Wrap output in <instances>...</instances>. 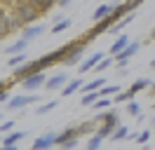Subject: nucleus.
I'll return each mask as SVG.
<instances>
[{"mask_svg":"<svg viewBox=\"0 0 155 150\" xmlns=\"http://www.w3.org/2000/svg\"><path fill=\"white\" fill-rule=\"evenodd\" d=\"M12 14L19 19V24L24 28L26 26H33L35 21H38V17H40V12L31 2H26V0H12Z\"/></svg>","mask_w":155,"mask_h":150,"instance_id":"1","label":"nucleus"},{"mask_svg":"<svg viewBox=\"0 0 155 150\" xmlns=\"http://www.w3.org/2000/svg\"><path fill=\"white\" fill-rule=\"evenodd\" d=\"M17 28H21L19 19L14 17L12 12H7V9L0 7V40H2V38H7L12 31H17Z\"/></svg>","mask_w":155,"mask_h":150,"instance_id":"2","label":"nucleus"},{"mask_svg":"<svg viewBox=\"0 0 155 150\" xmlns=\"http://www.w3.org/2000/svg\"><path fill=\"white\" fill-rule=\"evenodd\" d=\"M139 47H141V42H129V45H127L125 49H122V52L113 59V61L117 64V68H122V70H125V68H127V61L132 59V54H136V52H139Z\"/></svg>","mask_w":155,"mask_h":150,"instance_id":"3","label":"nucleus"},{"mask_svg":"<svg viewBox=\"0 0 155 150\" xmlns=\"http://www.w3.org/2000/svg\"><path fill=\"white\" fill-rule=\"evenodd\" d=\"M94 122H97V124H108V127L117 129V127H120V115H117V110L97 112V115H94Z\"/></svg>","mask_w":155,"mask_h":150,"instance_id":"4","label":"nucleus"},{"mask_svg":"<svg viewBox=\"0 0 155 150\" xmlns=\"http://www.w3.org/2000/svg\"><path fill=\"white\" fill-rule=\"evenodd\" d=\"M38 99H40L38 94H19V96H12L7 106H10L12 110H19V108H26V106H31V103H35Z\"/></svg>","mask_w":155,"mask_h":150,"instance_id":"5","label":"nucleus"},{"mask_svg":"<svg viewBox=\"0 0 155 150\" xmlns=\"http://www.w3.org/2000/svg\"><path fill=\"white\" fill-rule=\"evenodd\" d=\"M85 47H87V42H85L82 38H80V42H78V45L71 49V54L64 59V66H75V64H82V56H85L82 52H85Z\"/></svg>","mask_w":155,"mask_h":150,"instance_id":"6","label":"nucleus"},{"mask_svg":"<svg viewBox=\"0 0 155 150\" xmlns=\"http://www.w3.org/2000/svg\"><path fill=\"white\" fill-rule=\"evenodd\" d=\"M106 52H94V54H89L87 59H82V64H80V75L82 73H89V70H94L99 66V61H104L106 59Z\"/></svg>","mask_w":155,"mask_h":150,"instance_id":"7","label":"nucleus"},{"mask_svg":"<svg viewBox=\"0 0 155 150\" xmlns=\"http://www.w3.org/2000/svg\"><path fill=\"white\" fill-rule=\"evenodd\" d=\"M45 82H47V75L45 73H35V75H31V77H26L21 84H24L26 92H35V89H42Z\"/></svg>","mask_w":155,"mask_h":150,"instance_id":"8","label":"nucleus"},{"mask_svg":"<svg viewBox=\"0 0 155 150\" xmlns=\"http://www.w3.org/2000/svg\"><path fill=\"white\" fill-rule=\"evenodd\" d=\"M52 145H57V134L54 131H47L33 141V150H49Z\"/></svg>","mask_w":155,"mask_h":150,"instance_id":"9","label":"nucleus"},{"mask_svg":"<svg viewBox=\"0 0 155 150\" xmlns=\"http://www.w3.org/2000/svg\"><path fill=\"white\" fill-rule=\"evenodd\" d=\"M68 80H71L68 73H57V75H52V77H47L45 89H49V92H59V89H64V87H66Z\"/></svg>","mask_w":155,"mask_h":150,"instance_id":"10","label":"nucleus"},{"mask_svg":"<svg viewBox=\"0 0 155 150\" xmlns=\"http://www.w3.org/2000/svg\"><path fill=\"white\" fill-rule=\"evenodd\" d=\"M129 42H132V40H129V35H125V33H120V35L115 38V42L110 45V52H108V54H110L113 59H115V56L120 54V52H122V49H125V47L129 45Z\"/></svg>","mask_w":155,"mask_h":150,"instance_id":"11","label":"nucleus"},{"mask_svg":"<svg viewBox=\"0 0 155 150\" xmlns=\"http://www.w3.org/2000/svg\"><path fill=\"white\" fill-rule=\"evenodd\" d=\"M82 77H73V80H68L66 82V87H64V89H61V96H64V99H66V96H71V94H75V92H80V89H82Z\"/></svg>","mask_w":155,"mask_h":150,"instance_id":"12","label":"nucleus"},{"mask_svg":"<svg viewBox=\"0 0 155 150\" xmlns=\"http://www.w3.org/2000/svg\"><path fill=\"white\" fill-rule=\"evenodd\" d=\"M42 33H45V26H42V24H33V26H26L24 28V40H26V42H31V40H35V38L38 35H42Z\"/></svg>","mask_w":155,"mask_h":150,"instance_id":"13","label":"nucleus"},{"mask_svg":"<svg viewBox=\"0 0 155 150\" xmlns=\"http://www.w3.org/2000/svg\"><path fill=\"white\" fill-rule=\"evenodd\" d=\"M113 7H115V5H99V7L94 9V12H92V21H94V24L104 21V19H106L108 14L113 12Z\"/></svg>","mask_w":155,"mask_h":150,"instance_id":"14","label":"nucleus"},{"mask_svg":"<svg viewBox=\"0 0 155 150\" xmlns=\"http://www.w3.org/2000/svg\"><path fill=\"white\" fill-rule=\"evenodd\" d=\"M99 129V124L94 120H89V122H82V124H78V136H94Z\"/></svg>","mask_w":155,"mask_h":150,"instance_id":"15","label":"nucleus"},{"mask_svg":"<svg viewBox=\"0 0 155 150\" xmlns=\"http://www.w3.org/2000/svg\"><path fill=\"white\" fill-rule=\"evenodd\" d=\"M28 136V131H10V134H5V139H2V145H17L19 141H24Z\"/></svg>","mask_w":155,"mask_h":150,"instance_id":"16","label":"nucleus"},{"mask_svg":"<svg viewBox=\"0 0 155 150\" xmlns=\"http://www.w3.org/2000/svg\"><path fill=\"white\" fill-rule=\"evenodd\" d=\"M71 139H80V136H78V127L61 129V134H57V145H61V143H66V141H71Z\"/></svg>","mask_w":155,"mask_h":150,"instance_id":"17","label":"nucleus"},{"mask_svg":"<svg viewBox=\"0 0 155 150\" xmlns=\"http://www.w3.org/2000/svg\"><path fill=\"white\" fill-rule=\"evenodd\" d=\"M132 21H134V17H132V14H127L125 19H120V21H117L115 26H110V28H108V33H110V35H120V33H122V31H125V28L132 24Z\"/></svg>","mask_w":155,"mask_h":150,"instance_id":"18","label":"nucleus"},{"mask_svg":"<svg viewBox=\"0 0 155 150\" xmlns=\"http://www.w3.org/2000/svg\"><path fill=\"white\" fill-rule=\"evenodd\" d=\"M104 84H106V80H104V77H94V80H89V82H85V84H82V89H80V92H82V94L99 92V89H101Z\"/></svg>","mask_w":155,"mask_h":150,"instance_id":"19","label":"nucleus"},{"mask_svg":"<svg viewBox=\"0 0 155 150\" xmlns=\"http://www.w3.org/2000/svg\"><path fill=\"white\" fill-rule=\"evenodd\" d=\"M26 2H31V5L38 9L40 14H42V12H49V9H52V7L59 2V0H26Z\"/></svg>","mask_w":155,"mask_h":150,"instance_id":"20","label":"nucleus"},{"mask_svg":"<svg viewBox=\"0 0 155 150\" xmlns=\"http://www.w3.org/2000/svg\"><path fill=\"white\" fill-rule=\"evenodd\" d=\"M146 89H150V80H146V77H139V80H134V82L129 84V92L134 94H139V92H146Z\"/></svg>","mask_w":155,"mask_h":150,"instance_id":"21","label":"nucleus"},{"mask_svg":"<svg viewBox=\"0 0 155 150\" xmlns=\"http://www.w3.org/2000/svg\"><path fill=\"white\" fill-rule=\"evenodd\" d=\"M26 47H28V42H26L24 38H19L14 45H10L7 49H5V54H12V56H14V54H24V52H26Z\"/></svg>","mask_w":155,"mask_h":150,"instance_id":"22","label":"nucleus"},{"mask_svg":"<svg viewBox=\"0 0 155 150\" xmlns=\"http://www.w3.org/2000/svg\"><path fill=\"white\" fill-rule=\"evenodd\" d=\"M115 94H120V84H104L99 89V99H110Z\"/></svg>","mask_w":155,"mask_h":150,"instance_id":"23","label":"nucleus"},{"mask_svg":"<svg viewBox=\"0 0 155 150\" xmlns=\"http://www.w3.org/2000/svg\"><path fill=\"white\" fill-rule=\"evenodd\" d=\"M129 134H132V129H129L127 124H120V127L110 134V141H125V139H129Z\"/></svg>","mask_w":155,"mask_h":150,"instance_id":"24","label":"nucleus"},{"mask_svg":"<svg viewBox=\"0 0 155 150\" xmlns=\"http://www.w3.org/2000/svg\"><path fill=\"white\" fill-rule=\"evenodd\" d=\"M150 136H153V131L150 129H143V131H132V134H129V139H134L136 143H148V141H150Z\"/></svg>","mask_w":155,"mask_h":150,"instance_id":"25","label":"nucleus"},{"mask_svg":"<svg viewBox=\"0 0 155 150\" xmlns=\"http://www.w3.org/2000/svg\"><path fill=\"white\" fill-rule=\"evenodd\" d=\"M129 101H134V94L129 92V89H125V92H120L113 96V103H129Z\"/></svg>","mask_w":155,"mask_h":150,"instance_id":"26","label":"nucleus"},{"mask_svg":"<svg viewBox=\"0 0 155 150\" xmlns=\"http://www.w3.org/2000/svg\"><path fill=\"white\" fill-rule=\"evenodd\" d=\"M71 26V19H59L57 24H54V26H52V33H54V35H57V33H61V31H66V28Z\"/></svg>","mask_w":155,"mask_h":150,"instance_id":"27","label":"nucleus"},{"mask_svg":"<svg viewBox=\"0 0 155 150\" xmlns=\"http://www.w3.org/2000/svg\"><path fill=\"white\" fill-rule=\"evenodd\" d=\"M113 131H115V129H113V127H108V124H99L97 136H99V139H104V141H106V139H110V134H113Z\"/></svg>","mask_w":155,"mask_h":150,"instance_id":"28","label":"nucleus"},{"mask_svg":"<svg viewBox=\"0 0 155 150\" xmlns=\"http://www.w3.org/2000/svg\"><path fill=\"white\" fill-rule=\"evenodd\" d=\"M26 61H28L26 54H14V56H10V61H7V64H10L12 68H19V66H24Z\"/></svg>","mask_w":155,"mask_h":150,"instance_id":"29","label":"nucleus"},{"mask_svg":"<svg viewBox=\"0 0 155 150\" xmlns=\"http://www.w3.org/2000/svg\"><path fill=\"white\" fill-rule=\"evenodd\" d=\"M99 101V92H89V94H82V106H94Z\"/></svg>","mask_w":155,"mask_h":150,"instance_id":"30","label":"nucleus"},{"mask_svg":"<svg viewBox=\"0 0 155 150\" xmlns=\"http://www.w3.org/2000/svg\"><path fill=\"white\" fill-rule=\"evenodd\" d=\"M127 112H129L132 117H139V115H141V106H139V101H129V103H127Z\"/></svg>","mask_w":155,"mask_h":150,"instance_id":"31","label":"nucleus"},{"mask_svg":"<svg viewBox=\"0 0 155 150\" xmlns=\"http://www.w3.org/2000/svg\"><path fill=\"white\" fill-rule=\"evenodd\" d=\"M57 103L59 101H47V103H42V106H38V115H45V112H49V110H54V108H57Z\"/></svg>","mask_w":155,"mask_h":150,"instance_id":"32","label":"nucleus"},{"mask_svg":"<svg viewBox=\"0 0 155 150\" xmlns=\"http://www.w3.org/2000/svg\"><path fill=\"white\" fill-rule=\"evenodd\" d=\"M101 143H104V139H99L97 134H94V136L89 139V143H87V150H99V148H101Z\"/></svg>","mask_w":155,"mask_h":150,"instance_id":"33","label":"nucleus"},{"mask_svg":"<svg viewBox=\"0 0 155 150\" xmlns=\"http://www.w3.org/2000/svg\"><path fill=\"white\" fill-rule=\"evenodd\" d=\"M108 66H113V59H110V56H106L104 61H99V66L94 68V73H104V70H106Z\"/></svg>","mask_w":155,"mask_h":150,"instance_id":"34","label":"nucleus"},{"mask_svg":"<svg viewBox=\"0 0 155 150\" xmlns=\"http://www.w3.org/2000/svg\"><path fill=\"white\" fill-rule=\"evenodd\" d=\"M110 103H113V99H99L94 103V110H106V108H110Z\"/></svg>","mask_w":155,"mask_h":150,"instance_id":"35","label":"nucleus"},{"mask_svg":"<svg viewBox=\"0 0 155 150\" xmlns=\"http://www.w3.org/2000/svg\"><path fill=\"white\" fill-rule=\"evenodd\" d=\"M14 129V120H5L2 124H0V134L5 136V134H10V131Z\"/></svg>","mask_w":155,"mask_h":150,"instance_id":"36","label":"nucleus"},{"mask_svg":"<svg viewBox=\"0 0 155 150\" xmlns=\"http://www.w3.org/2000/svg\"><path fill=\"white\" fill-rule=\"evenodd\" d=\"M78 143H80V139H71V141H66V143H61L59 148H61V150H73Z\"/></svg>","mask_w":155,"mask_h":150,"instance_id":"37","label":"nucleus"},{"mask_svg":"<svg viewBox=\"0 0 155 150\" xmlns=\"http://www.w3.org/2000/svg\"><path fill=\"white\" fill-rule=\"evenodd\" d=\"M12 84H14L12 80H7V82H5V80H0V94H2V92H10Z\"/></svg>","mask_w":155,"mask_h":150,"instance_id":"38","label":"nucleus"},{"mask_svg":"<svg viewBox=\"0 0 155 150\" xmlns=\"http://www.w3.org/2000/svg\"><path fill=\"white\" fill-rule=\"evenodd\" d=\"M5 101H10V92H2V94H0V103H5Z\"/></svg>","mask_w":155,"mask_h":150,"instance_id":"39","label":"nucleus"},{"mask_svg":"<svg viewBox=\"0 0 155 150\" xmlns=\"http://www.w3.org/2000/svg\"><path fill=\"white\" fill-rule=\"evenodd\" d=\"M71 2H73V0H59L57 5H59V7H68V5H71Z\"/></svg>","mask_w":155,"mask_h":150,"instance_id":"40","label":"nucleus"},{"mask_svg":"<svg viewBox=\"0 0 155 150\" xmlns=\"http://www.w3.org/2000/svg\"><path fill=\"white\" fill-rule=\"evenodd\" d=\"M148 42H155V28L150 31V35H148Z\"/></svg>","mask_w":155,"mask_h":150,"instance_id":"41","label":"nucleus"},{"mask_svg":"<svg viewBox=\"0 0 155 150\" xmlns=\"http://www.w3.org/2000/svg\"><path fill=\"white\" fill-rule=\"evenodd\" d=\"M0 150H19V148H17V145H2Z\"/></svg>","mask_w":155,"mask_h":150,"instance_id":"42","label":"nucleus"},{"mask_svg":"<svg viewBox=\"0 0 155 150\" xmlns=\"http://www.w3.org/2000/svg\"><path fill=\"white\" fill-rule=\"evenodd\" d=\"M148 94H153V96H155V82H150V92H148Z\"/></svg>","mask_w":155,"mask_h":150,"instance_id":"43","label":"nucleus"},{"mask_svg":"<svg viewBox=\"0 0 155 150\" xmlns=\"http://www.w3.org/2000/svg\"><path fill=\"white\" fill-rule=\"evenodd\" d=\"M150 68H153V70H155V59H150Z\"/></svg>","mask_w":155,"mask_h":150,"instance_id":"44","label":"nucleus"},{"mask_svg":"<svg viewBox=\"0 0 155 150\" xmlns=\"http://www.w3.org/2000/svg\"><path fill=\"white\" fill-rule=\"evenodd\" d=\"M150 131H153V134H155V115H153V129H150Z\"/></svg>","mask_w":155,"mask_h":150,"instance_id":"45","label":"nucleus"},{"mask_svg":"<svg viewBox=\"0 0 155 150\" xmlns=\"http://www.w3.org/2000/svg\"><path fill=\"white\" fill-rule=\"evenodd\" d=\"M153 110H155V101H153Z\"/></svg>","mask_w":155,"mask_h":150,"instance_id":"46","label":"nucleus"},{"mask_svg":"<svg viewBox=\"0 0 155 150\" xmlns=\"http://www.w3.org/2000/svg\"><path fill=\"white\" fill-rule=\"evenodd\" d=\"M0 120H2V115H0Z\"/></svg>","mask_w":155,"mask_h":150,"instance_id":"47","label":"nucleus"},{"mask_svg":"<svg viewBox=\"0 0 155 150\" xmlns=\"http://www.w3.org/2000/svg\"><path fill=\"white\" fill-rule=\"evenodd\" d=\"M0 143H2V139H0Z\"/></svg>","mask_w":155,"mask_h":150,"instance_id":"48","label":"nucleus"}]
</instances>
